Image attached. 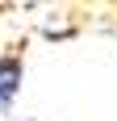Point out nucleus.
Here are the masks:
<instances>
[{
    "instance_id": "nucleus-1",
    "label": "nucleus",
    "mask_w": 117,
    "mask_h": 121,
    "mask_svg": "<svg viewBox=\"0 0 117 121\" xmlns=\"http://www.w3.org/2000/svg\"><path fill=\"white\" fill-rule=\"evenodd\" d=\"M21 79H25V59L21 54H0V117L21 96Z\"/></svg>"
}]
</instances>
